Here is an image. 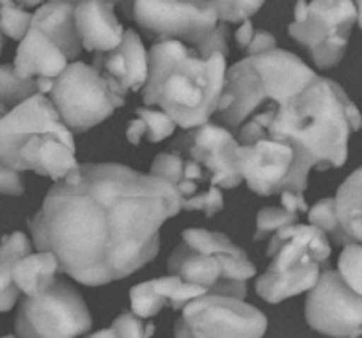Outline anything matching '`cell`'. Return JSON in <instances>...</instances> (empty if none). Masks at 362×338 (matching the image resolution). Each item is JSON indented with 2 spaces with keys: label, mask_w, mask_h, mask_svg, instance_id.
<instances>
[{
  "label": "cell",
  "mask_w": 362,
  "mask_h": 338,
  "mask_svg": "<svg viewBox=\"0 0 362 338\" xmlns=\"http://www.w3.org/2000/svg\"><path fill=\"white\" fill-rule=\"evenodd\" d=\"M181 211L176 188L155 174L117 163L76 167L29 219L37 250L89 287L130 277L160 250V227Z\"/></svg>",
  "instance_id": "cell-1"
},
{
  "label": "cell",
  "mask_w": 362,
  "mask_h": 338,
  "mask_svg": "<svg viewBox=\"0 0 362 338\" xmlns=\"http://www.w3.org/2000/svg\"><path fill=\"white\" fill-rule=\"evenodd\" d=\"M361 126V111L339 83L316 76L284 103L270 104L247 119L238 142L256 135L283 138L309 155L316 170H329L346 163L348 138Z\"/></svg>",
  "instance_id": "cell-2"
},
{
  "label": "cell",
  "mask_w": 362,
  "mask_h": 338,
  "mask_svg": "<svg viewBox=\"0 0 362 338\" xmlns=\"http://www.w3.org/2000/svg\"><path fill=\"white\" fill-rule=\"evenodd\" d=\"M226 57L222 52L201 55L177 40L156 41L148 54L142 101L162 108L183 130L208 123L224 89Z\"/></svg>",
  "instance_id": "cell-3"
},
{
  "label": "cell",
  "mask_w": 362,
  "mask_h": 338,
  "mask_svg": "<svg viewBox=\"0 0 362 338\" xmlns=\"http://www.w3.org/2000/svg\"><path fill=\"white\" fill-rule=\"evenodd\" d=\"M238 145L229 130L211 123L199 124L177 137L170 151L156 156L151 174L176 188L181 209L214 216L224 207L221 188L231 190L243 181Z\"/></svg>",
  "instance_id": "cell-4"
},
{
  "label": "cell",
  "mask_w": 362,
  "mask_h": 338,
  "mask_svg": "<svg viewBox=\"0 0 362 338\" xmlns=\"http://www.w3.org/2000/svg\"><path fill=\"white\" fill-rule=\"evenodd\" d=\"M300 57L274 48L249 55L226 71L224 89L215 114L231 130L238 131L247 119L270 104H281L300 92L316 78Z\"/></svg>",
  "instance_id": "cell-5"
},
{
  "label": "cell",
  "mask_w": 362,
  "mask_h": 338,
  "mask_svg": "<svg viewBox=\"0 0 362 338\" xmlns=\"http://www.w3.org/2000/svg\"><path fill=\"white\" fill-rule=\"evenodd\" d=\"M272 262L256 280V292L268 303H281L315 287L329 264L330 245L316 225L291 223L274 232L267 246Z\"/></svg>",
  "instance_id": "cell-6"
},
{
  "label": "cell",
  "mask_w": 362,
  "mask_h": 338,
  "mask_svg": "<svg viewBox=\"0 0 362 338\" xmlns=\"http://www.w3.org/2000/svg\"><path fill=\"white\" fill-rule=\"evenodd\" d=\"M183 243L170 255L167 270L183 280L199 285L206 294L247 296V280L256 266L228 236L206 229H187Z\"/></svg>",
  "instance_id": "cell-7"
},
{
  "label": "cell",
  "mask_w": 362,
  "mask_h": 338,
  "mask_svg": "<svg viewBox=\"0 0 362 338\" xmlns=\"http://www.w3.org/2000/svg\"><path fill=\"white\" fill-rule=\"evenodd\" d=\"M238 144L240 170L254 193H304L315 163L298 145L270 135H256Z\"/></svg>",
  "instance_id": "cell-8"
},
{
  "label": "cell",
  "mask_w": 362,
  "mask_h": 338,
  "mask_svg": "<svg viewBox=\"0 0 362 338\" xmlns=\"http://www.w3.org/2000/svg\"><path fill=\"white\" fill-rule=\"evenodd\" d=\"M48 94L61 119L75 133L89 131L124 104V97L114 92L93 66L83 62L66 66Z\"/></svg>",
  "instance_id": "cell-9"
},
{
  "label": "cell",
  "mask_w": 362,
  "mask_h": 338,
  "mask_svg": "<svg viewBox=\"0 0 362 338\" xmlns=\"http://www.w3.org/2000/svg\"><path fill=\"white\" fill-rule=\"evenodd\" d=\"M288 32L305 47L320 69L339 64L346 50L357 8L351 0H298Z\"/></svg>",
  "instance_id": "cell-10"
},
{
  "label": "cell",
  "mask_w": 362,
  "mask_h": 338,
  "mask_svg": "<svg viewBox=\"0 0 362 338\" xmlns=\"http://www.w3.org/2000/svg\"><path fill=\"white\" fill-rule=\"evenodd\" d=\"M127 13L149 40H177L194 48L218 25L211 0H128Z\"/></svg>",
  "instance_id": "cell-11"
},
{
  "label": "cell",
  "mask_w": 362,
  "mask_h": 338,
  "mask_svg": "<svg viewBox=\"0 0 362 338\" xmlns=\"http://www.w3.org/2000/svg\"><path fill=\"white\" fill-rule=\"evenodd\" d=\"M90 327L93 319L86 301L64 280H55L41 294L27 296L15 322L16 334L30 338L80 337Z\"/></svg>",
  "instance_id": "cell-12"
},
{
  "label": "cell",
  "mask_w": 362,
  "mask_h": 338,
  "mask_svg": "<svg viewBox=\"0 0 362 338\" xmlns=\"http://www.w3.org/2000/svg\"><path fill=\"white\" fill-rule=\"evenodd\" d=\"M267 327L264 313L243 299L204 294L181 308L174 334L183 338H259Z\"/></svg>",
  "instance_id": "cell-13"
},
{
  "label": "cell",
  "mask_w": 362,
  "mask_h": 338,
  "mask_svg": "<svg viewBox=\"0 0 362 338\" xmlns=\"http://www.w3.org/2000/svg\"><path fill=\"white\" fill-rule=\"evenodd\" d=\"M305 299V320L327 337H362V296L329 266Z\"/></svg>",
  "instance_id": "cell-14"
},
{
  "label": "cell",
  "mask_w": 362,
  "mask_h": 338,
  "mask_svg": "<svg viewBox=\"0 0 362 338\" xmlns=\"http://www.w3.org/2000/svg\"><path fill=\"white\" fill-rule=\"evenodd\" d=\"M64 123L50 97L36 92L16 107L0 103V162L18 170V151L33 131Z\"/></svg>",
  "instance_id": "cell-15"
},
{
  "label": "cell",
  "mask_w": 362,
  "mask_h": 338,
  "mask_svg": "<svg viewBox=\"0 0 362 338\" xmlns=\"http://www.w3.org/2000/svg\"><path fill=\"white\" fill-rule=\"evenodd\" d=\"M93 68L109 82L114 92L127 97L128 90L144 87L149 73V59L139 34L134 29H127L116 48L96 52Z\"/></svg>",
  "instance_id": "cell-16"
},
{
  "label": "cell",
  "mask_w": 362,
  "mask_h": 338,
  "mask_svg": "<svg viewBox=\"0 0 362 338\" xmlns=\"http://www.w3.org/2000/svg\"><path fill=\"white\" fill-rule=\"evenodd\" d=\"M69 59L57 43L43 30L30 27L20 40L13 66L23 78H36L40 92H50L54 80L68 66Z\"/></svg>",
  "instance_id": "cell-17"
},
{
  "label": "cell",
  "mask_w": 362,
  "mask_h": 338,
  "mask_svg": "<svg viewBox=\"0 0 362 338\" xmlns=\"http://www.w3.org/2000/svg\"><path fill=\"white\" fill-rule=\"evenodd\" d=\"M75 20L82 47L87 52H109L123 40L124 29L114 15L112 2L78 0Z\"/></svg>",
  "instance_id": "cell-18"
},
{
  "label": "cell",
  "mask_w": 362,
  "mask_h": 338,
  "mask_svg": "<svg viewBox=\"0 0 362 338\" xmlns=\"http://www.w3.org/2000/svg\"><path fill=\"white\" fill-rule=\"evenodd\" d=\"M78 0H45L33 15L30 27L43 30L61 47L66 57L71 61L80 55L82 41L76 30L75 9Z\"/></svg>",
  "instance_id": "cell-19"
},
{
  "label": "cell",
  "mask_w": 362,
  "mask_h": 338,
  "mask_svg": "<svg viewBox=\"0 0 362 338\" xmlns=\"http://www.w3.org/2000/svg\"><path fill=\"white\" fill-rule=\"evenodd\" d=\"M61 271L59 259L48 250H37V253H29L13 264V280L18 285L20 292L25 296H36L47 291L57 278Z\"/></svg>",
  "instance_id": "cell-20"
},
{
  "label": "cell",
  "mask_w": 362,
  "mask_h": 338,
  "mask_svg": "<svg viewBox=\"0 0 362 338\" xmlns=\"http://www.w3.org/2000/svg\"><path fill=\"white\" fill-rule=\"evenodd\" d=\"M334 205L346 241L362 243V167L344 179Z\"/></svg>",
  "instance_id": "cell-21"
},
{
  "label": "cell",
  "mask_w": 362,
  "mask_h": 338,
  "mask_svg": "<svg viewBox=\"0 0 362 338\" xmlns=\"http://www.w3.org/2000/svg\"><path fill=\"white\" fill-rule=\"evenodd\" d=\"M135 116L137 117L128 124L127 130V140L134 145L141 144L142 138L153 144L165 140L177 126L173 117L165 114L162 108L158 110V107L137 108Z\"/></svg>",
  "instance_id": "cell-22"
},
{
  "label": "cell",
  "mask_w": 362,
  "mask_h": 338,
  "mask_svg": "<svg viewBox=\"0 0 362 338\" xmlns=\"http://www.w3.org/2000/svg\"><path fill=\"white\" fill-rule=\"evenodd\" d=\"M36 92H40L36 78L20 76L13 64L0 66V103L13 108Z\"/></svg>",
  "instance_id": "cell-23"
},
{
  "label": "cell",
  "mask_w": 362,
  "mask_h": 338,
  "mask_svg": "<svg viewBox=\"0 0 362 338\" xmlns=\"http://www.w3.org/2000/svg\"><path fill=\"white\" fill-rule=\"evenodd\" d=\"M151 284L153 287L167 299V305L174 310H181L187 303L192 301V299L206 294V291H204L203 287L190 284V282L183 280L181 277L173 273H170L169 277L151 280Z\"/></svg>",
  "instance_id": "cell-24"
},
{
  "label": "cell",
  "mask_w": 362,
  "mask_h": 338,
  "mask_svg": "<svg viewBox=\"0 0 362 338\" xmlns=\"http://www.w3.org/2000/svg\"><path fill=\"white\" fill-rule=\"evenodd\" d=\"M309 212V222L313 225H316L318 229H322L334 243L344 246L348 245L346 238L343 234V229L339 225V219L336 215V205H334V198H322V200L316 202L311 209H308Z\"/></svg>",
  "instance_id": "cell-25"
},
{
  "label": "cell",
  "mask_w": 362,
  "mask_h": 338,
  "mask_svg": "<svg viewBox=\"0 0 362 338\" xmlns=\"http://www.w3.org/2000/svg\"><path fill=\"white\" fill-rule=\"evenodd\" d=\"M33 23V15L16 0H0V30L11 40L20 41Z\"/></svg>",
  "instance_id": "cell-26"
},
{
  "label": "cell",
  "mask_w": 362,
  "mask_h": 338,
  "mask_svg": "<svg viewBox=\"0 0 362 338\" xmlns=\"http://www.w3.org/2000/svg\"><path fill=\"white\" fill-rule=\"evenodd\" d=\"M130 299L132 312H135L139 317H142V319L155 317L156 313L162 312V308L169 306L167 305V299L153 287L151 280L135 285L130 291Z\"/></svg>",
  "instance_id": "cell-27"
},
{
  "label": "cell",
  "mask_w": 362,
  "mask_h": 338,
  "mask_svg": "<svg viewBox=\"0 0 362 338\" xmlns=\"http://www.w3.org/2000/svg\"><path fill=\"white\" fill-rule=\"evenodd\" d=\"M298 222L297 212H291L284 207H264L257 212L256 219V234H254V241H264L270 239L274 232L279 229L291 225V223Z\"/></svg>",
  "instance_id": "cell-28"
},
{
  "label": "cell",
  "mask_w": 362,
  "mask_h": 338,
  "mask_svg": "<svg viewBox=\"0 0 362 338\" xmlns=\"http://www.w3.org/2000/svg\"><path fill=\"white\" fill-rule=\"evenodd\" d=\"M341 278L362 296V243H348L337 262Z\"/></svg>",
  "instance_id": "cell-29"
},
{
  "label": "cell",
  "mask_w": 362,
  "mask_h": 338,
  "mask_svg": "<svg viewBox=\"0 0 362 338\" xmlns=\"http://www.w3.org/2000/svg\"><path fill=\"white\" fill-rule=\"evenodd\" d=\"M155 333V326L153 324L142 322V317H139L135 312H123L109 330H103L95 333L93 337H128V338H139V337H151Z\"/></svg>",
  "instance_id": "cell-30"
},
{
  "label": "cell",
  "mask_w": 362,
  "mask_h": 338,
  "mask_svg": "<svg viewBox=\"0 0 362 338\" xmlns=\"http://www.w3.org/2000/svg\"><path fill=\"white\" fill-rule=\"evenodd\" d=\"M217 8L218 20L228 23H238L256 15L264 0H211Z\"/></svg>",
  "instance_id": "cell-31"
},
{
  "label": "cell",
  "mask_w": 362,
  "mask_h": 338,
  "mask_svg": "<svg viewBox=\"0 0 362 338\" xmlns=\"http://www.w3.org/2000/svg\"><path fill=\"white\" fill-rule=\"evenodd\" d=\"M18 298L20 289L13 280V262L0 260V313L9 312Z\"/></svg>",
  "instance_id": "cell-32"
},
{
  "label": "cell",
  "mask_w": 362,
  "mask_h": 338,
  "mask_svg": "<svg viewBox=\"0 0 362 338\" xmlns=\"http://www.w3.org/2000/svg\"><path fill=\"white\" fill-rule=\"evenodd\" d=\"M29 253H33V243L23 232H13V234L4 236L0 241V260H9L15 264L16 260Z\"/></svg>",
  "instance_id": "cell-33"
},
{
  "label": "cell",
  "mask_w": 362,
  "mask_h": 338,
  "mask_svg": "<svg viewBox=\"0 0 362 338\" xmlns=\"http://www.w3.org/2000/svg\"><path fill=\"white\" fill-rule=\"evenodd\" d=\"M23 191H25V183L20 176V170L0 162V193L20 197L23 195Z\"/></svg>",
  "instance_id": "cell-34"
},
{
  "label": "cell",
  "mask_w": 362,
  "mask_h": 338,
  "mask_svg": "<svg viewBox=\"0 0 362 338\" xmlns=\"http://www.w3.org/2000/svg\"><path fill=\"white\" fill-rule=\"evenodd\" d=\"M274 48H277L276 37L272 36L270 32H267V30H254V36L245 52L249 55H256L263 54V52H270Z\"/></svg>",
  "instance_id": "cell-35"
},
{
  "label": "cell",
  "mask_w": 362,
  "mask_h": 338,
  "mask_svg": "<svg viewBox=\"0 0 362 338\" xmlns=\"http://www.w3.org/2000/svg\"><path fill=\"white\" fill-rule=\"evenodd\" d=\"M283 207L291 212H308V204L304 200V193H295V191H283Z\"/></svg>",
  "instance_id": "cell-36"
},
{
  "label": "cell",
  "mask_w": 362,
  "mask_h": 338,
  "mask_svg": "<svg viewBox=\"0 0 362 338\" xmlns=\"http://www.w3.org/2000/svg\"><path fill=\"white\" fill-rule=\"evenodd\" d=\"M254 27L252 23L249 22V20H243L242 25L238 27V30H236L235 37H236V43H238V47L242 48V50H247V47H249L250 40H252L254 36Z\"/></svg>",
  "instance_id": "cell-37"
},
{
  "label": "cell",
  "mask_w": 362,
  "mask_h": 338,
  "mask_svg": "<svg viewBox=\"0 0 362 338\" xmlns=\"http://www.w3.org/2000/svg\"><path fill=\"white\" fill-rule=\"evenodd\" d=\"M20 6H23V8H36V6H41L45 2V0H16Z\"/></svg>",
  "instance_id": "cell-38"
},
{
  "label": "cell",
  "mask_w": 362,
  "mask_h": 338,
  "mask_svg": "<svg viewBox=\"0 0 362 338\" xmlns=\"http://www.w3.org/2000/svg\"><path fill=\"white\" fill-rule=\"evenodd\" d=\"M355 8H357V22L362 29V0H355Z\"/></svg>",
  "instance_id": "cell-39"
},
{
  "label": "cell",
  "mask_w": 362,
  "mask_h": 338,
  "mask_svg": "<svg viewBox=\"0 0 362 338\" xmlns=\"http://www.w3.org/2000/svg\"><path fill=\"white\" fill-rule=\"evenodd\" d=\"M0 52H2V30H0Z\"/></svg>",
  "instance_id": "cell-40"
},
{
  "label": "cell",
  "mask_w": 362,
  "mask_h": 338,
  "mask_svg": "<svg viewBox=\"0 0 362 338\" xmlns=\"http://www.w3.org/2000/svg\"><path fill=\"white\" fill-rule=\"evenodd\" d=\"M105 2H119V0H105Z\"/></svg>",
  "instance_id": "cell-41"
}]
</instances>
